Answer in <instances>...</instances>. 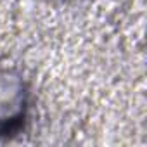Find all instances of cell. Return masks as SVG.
Instances as JSON below:
<instances>
[{
  "mask_svg": "<svg viewBox=\"0 0 147 147\" xmlns=\"http://www.w3.org/2000/svg\"><path fill=\"white\" fill-rule=\"evenodd\" d=\"M28 113V88L21 75L0 71V135L18 131Z\"/></svg>",
  "mask_w": 147,
  "mask_h": 147,
  "instance_id": "cell-1",
  "label": "cell"
}]
</instances>
